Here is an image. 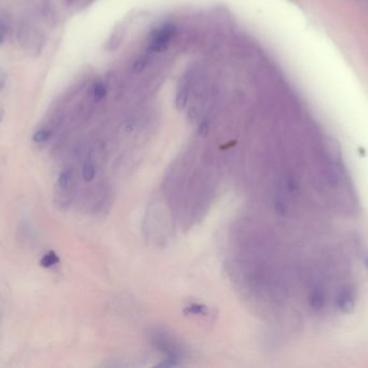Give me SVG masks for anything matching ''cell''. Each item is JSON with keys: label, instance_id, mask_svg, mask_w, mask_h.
Returning a JSON list of instances; mask_svg holds the SVG:
<instances>
[{"label": "cell", "instance_id": "8992f818", "mask_svg": "<svg viewBox=\"0 0 368 368\" xmlns=\"http://www.w3.org/2000/svg\"><path fill=\"white\" fill-rule=\"evenodd\" d=\"M310 303L314 310L322 309L324 304V295L321 290H313L310 297Z\"/></svg>", "mask_w": 368, "mask_h": 368}, {"label": "cell", "instance_id": "6da1fadb", "mask_svg": "<svg viewBox=\"0 0 368 368\" xmlns=\"http://www.w3.org/2000/svg\"><path fill=\"white\" fill-rule=\"evenodd\" d=\"M175 35V27L172 24H165L158 28L150 40L149 50L151 52H161L169 46Z\"/></svg>", "mask_w": 368, "mask_h": 368}, {"label": "cell", "instance_id": "9c48e42d", "mask_svg": "<svg viewBox=\"0 0 368 368\" xmlns=\"http://www.w3.org/2000/svg\"><path fill=\"white\" fill-rule=\"evenodd\" d=\"M51 136V132L49 130H46V129H43V130H39L37 131L34 136H33V140L35 143H38V144H41V143H45L47 142Z\"/></svg>", "mask_w": 368, "mask_h": 368}, {"label": "cell", "instance_id": "7c38bea8", "mask_svg": "<svg viewBox=\"0 0 368 368\" xmlns=\"http://www.w3.org/2000/svg\"><path fill=\"white\" fill-rule=\"evenodd\" d=\"M145 62H146L145 60H140V61L136 62V64H135V66H134L135 70H136V71H139V70L144 69V67H145V65H146V63H145Z\"/></svg>", "mask_w": 368, "mask_h": 368}, {"label": "cell", "instance_id": "ba28073f", "mask_svg": "<svg viewBox=\"0 0 368 368\" xmlns=\"http://www.w3.org/2000/svg\"><path fill=\"white\" fill-rule=\"evenodd\" d=\"M207 308L205 306H202V304H190V306L185 308L184 313L185 314H205L206 313Z\"/></svg>", "mask_w": 368, "mask_h": 368}, {"label": "cell", "instance_id": "4fadbf2b", "mask_svg": "<svg viewBox=\"0 0 368 368\" xmlns=\"http://www.w3.org/2000/svg\"><path fill=\"white\" fill-rule=\"evenodd\" d=\"M66 2H67L68 4H73V3H76L77 0H66Z\"/></svg>", "mask_w": 368, "mask_h": 368}, {"label": "cell", "instance_id": "277c9868", "mask_svg": "<svg viewBox=\"0 0 368 368\" xmlns=\"http://www.w3.org/2000/svg\"><path fill=\"white\" fill-rule=\"evenodd\" d=\"M60 262V258L57 256V254L53 250H50L46 255L43 256V258L40 259V266L44 268H51L55 265H57Z\"/></svg>", "mask_w": 368, "mask_h": 368}, {"label": "cell", "instance_id": "8fae6325", "mask_svg": "<svg viewBox=\"0 0 368 368\" xmlns=\"http://www.w3.org/2000/svg\"><path fill=\"white\" fill-rule=\"evenodd\" d=\"M207 132H208V125L206 123H202L201 125H200V128H199V134L200 135L204 136V135L207 134Z\"/></svg>", "mask_w": 368, "mask_h": 368}, {"label": "cell", "instance_id": "30bf717a", "mask_svg": "<svg viewBox=\"0 0 368 368\" xmlns=\"http://www.w3.org/2000/svg\"><path fill=\"white\" fill-rule=\"evenodd\" d=\"M106 93H107V90H106V87H105V85L103 82H98L95 87H94V90H93V95L94 98H95L96 100H102L104 99L105 96H106Z\"/></svg>", "mask_w": 368, "mask_h": 368}, {"label": "cell", "instance_id": "3957f363", "mask_svg": "<svg viewBox=\"0 0 368 368\" xmlns=\"http://www.w3.org/2000/svg\"><path fill=\"white\" fill-rule=\"evenodd\" d=\"M81 174H82V178L86 182H91L93 181V178L95 177L96 169L95 165H94V163L91 160H87L85 163H83Z\"/></svg>", "mask_w": 368, "mask_h": 368}, {"label": "cell", "instance_id": "5b68a950", "mask_svg": "<svg viewBox=\"0 0 368 368\" xmlns=\"http://www.w3.org/2000/svg\"><path fill=\"white\" fill-rule=\"evenodd\" d=\"M187 100H188V89H187V87L182 86V87H180V89L177 90L176 100H175L176 108L178 110L184 109L186 104H187Z\"/></svg>", "mask_w": 368, "mask_h": 368}, {"label": "cell", "instance_id": "52a82bcc", "mask_svg": "<svg viewBox=\"0 0 368 368\" xmlns=\"http://www.w3.org/2000/svg\"><path fill=\"white\" fill-rule=\"evenodd\" d=\"M71 183V172L68 170L62 171L57 177V185L63 188L66 189Z\"/></svg>", "mask_w": 368, "mask_h": 368}, {"label": "cell", "instance_id": "5bb4252c", "mask_svg": "<svg viewBox=\"0 0 368 368\" xmlns=\"http://www.w3.org/2000/svg\"><path fill=\"white\" fill-rule=\"evenodd\" d=\"M365 265H366V268L368 269V256H367L366 259H365Z\"/></svg>", "mask_w": 368, "mask_h": 368}, {"label": "cell", "instance_id": "7a4b0ae2", "mask_svg": "<svg viewBox=\"0 0 368 368\" xmlns=\"http://www.w3.org/2000/svg\"><path fill=\"white\" fill-rule=\"evenodd\" d=\"M338 308L345 313H350L354 308V299L349 290H343L339 294L337 299Z\"/></svg>", "mask_w": 368, "mask_h": 368}]
</instances>
